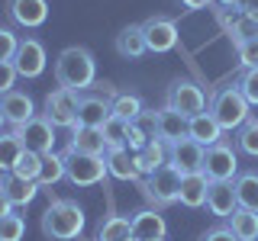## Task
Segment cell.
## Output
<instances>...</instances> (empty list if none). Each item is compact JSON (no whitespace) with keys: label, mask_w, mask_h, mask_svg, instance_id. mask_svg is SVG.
Here are the masks:
<instances>
[{"label":"cell","mask_w":258,"mask_h":241,"mask_svg":"<svg viewBox=\"0 0 258 241\" xmlns=\"http://www.w3.org/2000/svg\"><path fill=\"white\" fill-rule=\"evenodd\" d=\"M207 209L216 215V219H229V215L236 212L239 199H236V187H232V180H210Z\"/></svg>","instance_id":"2e32d148"},{"label":"cell","mask_w":258,"mask_h":241,"mask_svg":"<svg viewBox=\"0 0 258 241\" xmlns=\"http://www.w3.org/2000/svg\"><path fill=\"white\" fill-rule=\"evenodd\" d=\"M113 48H116L119 58H142L145 52H149V45H145V36H142V23H129L116 32V39H113Z\"/></svg>","instance_id":"44dd1931"},{"label":"cell","mask_w":258,"mask_h":241,"mask_svg":"<svg viewBox=\"0 0 258 241\" xmlns=\"http://www.w3.org/2000/svg\"><path fill=\"white\" fill-rule=\"evenodd\" d=\"M68 151L103 158V155H107V139H103V129H94V126H75V129H71Z\"/></svg>","instance_id":"d6986e66"},{"label":"cell","mask_w":258,"mask_h":241,"mask_svg":"<svg viewBox=\"0 0 258 241\" xmlns=\"http://www.w3.org/2000/svg\"><path fill=\"white\" fill-rule=\"evenodd\" d=\"M155 241H165V238H155Z\"/></svg>","instance_id":"c3c4849f"},{"label":"cell","mask_w":258,"mask_h":241,"mask_svg":"<svg viewBox=\"0 0 258 241\" xmlns=\"http://www.w3.org/2000/svg\"><path fill=\"white\" fill-rule=\"evenodd\" d=\"M158 139V123H155V109H145L139 119L129 123V139H126V148L129 151H139L145 148L149 142Z\"/></svg>","instance_id":"d4e9b609"},{"label":"cell","mask_w":258,"mask_h":241,"mask_svg":"<svg viewBox=\"0 0 258 241\" xmlns=\"http://www.w3.org/2000/svg\"><path fill=\"white\" fill-rule=\"evenodd\" d=\"M107 171L110 177H116V180H142V174H139V167H136V151H129V148H110L107 155Z\"/></svg>","instance_id":"603a6c76"},{"label":"cell","mask_w":258,"mask_h":241,"mask_svg":"<svg viewBox=\"0 0 258 241\" xmlns=\"http://www.w3.org/2000/svg\"><path fill=\"white\" fill-rule=\"evenodd\" d=\"M0 187H4V193H7V199L13 203V209H26L32 199L39 196V183L36 180H26V177H20V174H0Z\"/></svg>","instance_id":"e0dca14e"},{"label":"cell","mask_w":258,"mask_h":241,"mask_svg":"<svg viewBox=\"0 0 258 241\" xmlns=\"http://www.w3.org/2000/svg\"><path fill=\"white\" fill-rule=\"evenodd\" d=\"M39 228H42V235L48 241L81 238V231H84V209H81L75 199H52L48 209L42 212Z\"/></svg>","instance_id":"3957f363"},{"label":"cell","mask_w":258,"mask_h":241,"mask_svg":"<svg viewBox=\"0 0 258 241\" xmlns=\"http://www.w3.org/2000/svg\"><path fill=\"white\" fill-rule=\"evenodd\" d=\"M58 180H64V155L48 151V155H42V167H39L36 183H39L42 190H48V187H55Z\"/></svg>","instance_id":"4dcf8cb0"},{"label":"cell","mask_w":258,"mask_h":241,"mask_svg":"<svg viewBox=\"0 0 258 241\" xmlns=\"http://www.w3.org/2000/svg\"><path fill=\"white\" fill-rule=\"evenodd\" d=\"M10 212H13V203H10V199H7L4 187H0V219H4V215H10Z\"/></svg>","instance_id":"ee69618b"},{"label":"cell","mask_w":258,"mask_h":241,"mask_svg":"<svg viewBox=\"0 0 258 241\" xmlns=\"http://www.w3.org/2000/svg\"><path fill=\"white\" fill-rule=\"evenodd\" d=\"M4 123H7V116H4V109H0V132H4Z\"/></svg>","instance_id":"bcb514c9"},{"label":"cell","mask_w":258,"mask_h":241,"mask_svg":"<svg viewBox=\"0 0 258 241\" xmlns=\"http://www.w3.org/2000/svg\"><path fill=\"white\" fill-rule=\"evenodd\" d=\"M16 68L13 61H0V96H7L10 90H16Z\"/></svg>","instance_id":"ab89813d"},{"label":"cell","mask_w":258,"mask_h":241,"mask_svg":"<svg viewBox=\"0 0 258 241\" xmlns=\"http://www.w3.org/2000/svg\"><path fill=\"white\" fill-rule=\"evenodd\" d=\"M55 80L58 87H68L75 93H84L97 84V61L91 55V48L84 45H68L58 52L55 58Z\"/></svg>","instance_id":"6da1fadb"},{"label":"cell","mask_w":258,"mask_h":241,"mask_svg":"<svg viewBox=\"0 0 258 241\" xmlns=\"http://www.w3.org/2000/svg\"><path fill=\"white\" fill-rule=\"evenodd\" d=\"M200 241H239V238L232 235L229 225H213V228H207L204 235H200Z\"/></svg>","instance_id":"60d3db41"},{"label":"cell","mask_w":258,"mask_h":241,"mask_svg":"<svg viewBox=\"0 0 258 241\" xmlns=\"http://www.w3.org/2000/svg\"><path fill=\"white\" fill-rule=\"evenodd\" d=\"M23 151L26 148H23V142L16 139V132H0V174H10Z\"/></svg>","instance_id":"1f68e13d"},{"label":"cell","mask_w":258,"mask_h":241,"mask_svg":"<svg viewBox=\"0 0 258 241\" xmlns=\"http://www.w3.org/2000/svg\"><path fill=\"white\" fill-rule=\"evenodd\" d=\"M236 58H239V64H242V71L258 68V39L239 42V45H236Z\"/></svg>","instance_id":"74e56055"},{"label":"cell","mask_w":258,"mask_h":241,"mask_svg":"<svg viewBox=\"0 0 258 241\" xmlns=\"http://www.w3.org/2000/svg\"><path fill=\"white\" fill-rule=\"evenodd\" d=\"M168 164V145L155 139V142H149L145 148L136 151V167H139V174L142 177H149V174H155L158 167H165Z\"/></svg>","instance_id":"484cf974"},{"label":"cell","mask_w":258,"mask_h":241,"mask_svg":"<svg viewBox=\"0 0 258 241\" xmlns=\"http://www.w3.org/2000/svg\"><path fill=\"white\" fill-rule=\"evenodd\" d=\"M229 228L239 241H258V212H248V209H236L229 215Z\"/></svg>","instance_id":"f1b7e54d"},{"label":"cell","mask_w":258,"mask_h":241,"mask_svg":"<svg viewBox=\"0 0 258 241\" xmlns=\"http://www.w3.org/2000/svg\"><path fill=\"white\" fill-rule=\"evenodd\" d=\"M126 241H136V238H126Z\"/></svg>","instance_id":"7dc6e473"},{"label":"cell","mask_w":258,"mask_h":241,"mask_svg":"<svg viewBox=\"0 0 258 241\" xmlns=\"http://www.w3.org/2000/svg\"><path fill=\"white\" fill-rule=\"evenodd\" d=\"M242 13L248 16V20L258 23V0H245V7H242Z\"/></svg>","instance_id":"7bdbcfd3"},{"label":"cell","mask_w":258,"mask_h":241,"mask_svg":"<svg viewBox=\"0 0 258 241\" xmlns=\"http://www.w3.org/2000/svg\"><path fill=\"white\" fill-rule=\"evenodd\" d=\"M184 7H187V10H207V7H213L216 0H181Z\"/></svg>","instance_id":"b9f144b4"},{"label":"cell","mask_w":258,"mask_h":241,"mask_svg":"<svg viewBox=\"0 0 258 241\" xmlns=\"http://www.w3.org/2000/svg\"><path fill=\"white\" fill-rule=\"evenodd\" d=\"M16 48H20V36L10 26H0V61H13Z\"/></svg>","instance_id":"f35d334b"},{"label":"cell","mask_w":258,"mask_h":241,"mask_svg":"<svg viewBox=\"0 0 258 241\" xmlns=\"http://www.w3.org/2000/svg\"><path fill=\"white\" fill-rule=\"evenodd\" d=\"M87 241H97V238H87Z\"/></svg>","instance_id":"681fc988"},{"label":"cell","mask_w":258,"mask_h":241,"mask_svg":"<svg viewBox=\"0 0 258 241\" xmlns=\"http://www.w3.org/2000/svg\"><path fill=\"white\" fill-rule=\"evenodd\" d=\"M155 123H158V139L165 145H177L187 139V119L181 112L161 106V109H155Z\"/></svg>","instance_id":"7402d4cb"},{"label":"cell","mask_w":258,"mask_h":241,"mask_svg":"<svg viewBox=\"0 0 258 241\" xmlns=\"http://www.w3.org/2000/svg\"><path fill=\"white\" fill-rule=\"evenodd\" d=\"M39 167H42V155H36V151H23L20 161H16V167H13V174L26 177V180H36Z\"/></svg>","instance_id":"d590c367"},{"label":"cell","mask_w":258,"mask_h":241,"mask_svg":"<svg viewBox=\"0 0 258 241\" xmlns=\"http://www.w3.org/2000/svg\"><path fill=\"white\" fill-rule=\"evenodd\" d=\"M103 177H110L107 158L64 151V180L68 183H75V187H97V183H103Z\"/></svg>","instance_id":"5b68a950"},{"label":"cell","mask_w":258,"mask_h":241,"mask_svg":"<svg viewBox=\"0 0 258 241\" xmlns=\"http://www.w3.org/2000/svg\"><path fill=\"white\" fill-rule=\"evenodd\" d=\"M23 235H26V222H23V215H4L0 219V241H23Z\"/></svg>","instance_id":"e575fe53"},{"label":"cell","mask_w":258,"mask_h":241,"mask_svg":"<svg viewBox=\"0 0 258 241\" xmlns=\"http://www.w3.org/2000/svg\"><path fill=\"white\" fill-rule=\"evenodd\" d=\"M232 187H236L239 209L258 212V171H239V177L232 180Z\"/></svg>","instance_id":"4316f807"},{"label":"cell","mask_w":258,"mask_h":241,"mask_svg":"<svg viewBox=\"0 0 258 241\" xmlns=\"http://www.w3.org/2000/svg\"><path fill=\"white\" fill-rule=\"evenodd\" d=\"M236 151H242L248 158H258V116H252L236 132Z\"/></svg>","instance_id":"d6a6232c"},{"label":"cell","mask_w":258,"mask_h":241,"mask_svg":"<svg viewBox=\"0 0 258 241\" xmlns=\"http://www.w3.org/2000/svg\"><path fill=\"white\" fill-rule=\"evenodd\" d=\"M220 7H232V10H242L245 7V0H216Z\"/></svg>","instance_id":"f6af8a7d"},{"label":"cell","mask_w":258,"mask_h":241,"mask_svg":"<svg viewBox=\"0 0 258 241\" xmlns=\"http://www.w3.org/2000/svg\"><path fill=\"white\" fill-rule=\"evenodd\" d=\"M133 238V225L126 215H107L97 225V241H126Z\"/></svg>","instance_id":"f546056e"},{"label":"cell","mask_w":258,"mask_h":241,"mask_svg":"<svg viewBox=\"0 0 258 241\" xmlns=\"http://www.w3.org/2000/svg\"><path fill=\"white\" fill-rule=\"evenodd\" d=\"M165 106L181 112L184 119H190V116H197V112H207V93H204L200 84H194L187 77H177L165 93Z\"/></svg>","instance_id":"52a82bcc"},{"label":"cell","mask_w":258,"mask_h":241,"mask_svg":"<svg viewBox=\"0 0 258 241\" xmlns=\"http://www.w3.org/2000/svg\"><path fill=\"white\" fill-rule=\"evenodd\" d=\"M7 16L20 29H39L48 20V0H7Z\"/></svg>","instance_id":"4fadbf2b"},{"label":"cell","mask_w":258,"mask_h":241,"mask_svg":"<svg viewBox=\"0 0 258 241\" xmlns=\"http://www.w3.org/2000/svg\"><path fill=\"white\" fill-rule=\"evenodd\" d=\"M142 36L152 55H168L177 45V23L168 20V16H149L142 23Z\"/></svg>","instance_id":"7c38bea8"},{"label":"cell","mask_w":258,"mask_h":241,"mask_svg":"<svg viewBox=\"0 0 258 241\" xmlns=\"http://www.w3.org/2000/svg\"><path fill=\"white\" fill-rule=\"evenodd\" d=\"M110 109H113V116H119V119H126V123H133V119H139L142 112H145V103H142L139 93L116 90V93L110 96Z\"/></svg>","instance_id":"83f0119b"},{"label":"cell","mask_w":258,"mask_h":241,"mask_svg":"<svg viewBox=\"0 0 258 241\" xmlns=\"http://www.w3.org/2000/svg\"><path fill=\"white\" fill-rule=\"evenodd\" d=\"M207 190H210V177L204 171L184 174L181 177V196H177V203L187 206V209H200V206H207Z\"/></svg>","instance_id":"cb8c5ba5"},{"label":"cell","mask_w":258,"mask_h":241,"mask_svg":"<svg viewBox=\"0 0 258 241\" xmlns=\"http://www.w3.org/2000/svg\"><path fill=\"white\" fill-rule=\"evenodd\" d=\"M129 225H133V238L136 241H155L168 235V222L158 209H139V212L129 215Z\"/></svg>","instance_id":"9a60e30c"},{"label":"cell","mask_w":258,"mask_h":241,"mask_svg":"<svg viewBox=\"0 0 258 241\" xmlns=\"http://www.w3.org/2000/svg\"><path fill=\"white\" fill-rule=\"evenodd\" d=\"M45 45L39 42V39H20V48H16V55H13V68H16V74H20L23 80H36V77H42V71H45Z\"/></svg>","instance_id":"8fae6325"},{"label":"cell","mask_w":258,"mask_h":241,"mask_svg":"<svg viewBox=\"0 0 258 241\" xmlns=\"http://www.w3.org/2000/svg\"><path fill=\"white\" fill-rule=\"evenodd\" d=\"M78 96H81V93L68 90V87H55V90L45 96L42 116H45L55 129H75V126H78Z\"/></svg>","instance_id":"ba28073f"},{"label":"cell","mask_w":258,"mask_h":241,"mask_svg":"<svg viewBox=\"0 0 258 241\" xmlns=\"http://www.w3.org/2000/svg\"><path fill=\"white\" fill-rule=\"evenodd\" d=\"M236 87L242 90V96H245L252 106H258V68H248V71H242L239 80H236Z\"/></svg>","instance_id":"8d00e7d4"},{"label":"cell","mask_w":258,"mask_h":241,"mask_svg":"<svg viewBox=\"0 0 258 241\" xmlns=\"http://www.w3.org/2000/svg\"><path fill=\"white\" fill-rule=\"evenodd\" d=\"M187 139H194L200 148H213V145L223 142V129L210 112H197V116L187 119Z\"/></svg>","instance_id":"ffe728a7"},{"label":"cell","mask_w":258,"mask_h":241,"mask_svg":"<svg viewBox=\"0 0 258 241\" xmlns=\"http://www.w3.org/2000/svg\"><path fill=\"white\" fill-rule=\"evenodd\" d=\"M13 132H16V139L23 142L26 151H36V155L55 151V126L48 123L45 116H32L26 126H16Z\"/></svg>","instance_id":"30bf717a"},{"label":"cell","mask_w":258,"mask_h":241,"mask_svg":"<svg viewBox=\"0 0 258 241\" xmlns=\"http://www.w3.org/2000/svg\"><path fill=\"white\" fill-rule=\"evenodd\" d=\"M207 112L220 123L223 132H239V129L252 119V103L242 96V90L236 84H229V87H220V90L210 93Z\"/></svg>","instance_id":"7a4b0ae2"},{"label":"cell","mask_w":258,"mask_h":241,"mask_svg":"<svg viewBox=\"0 0 258 241\" xmlns=\"http://www.w3.org/2000/svg\"><path fill=\"white\" fill-rule=\"evenodd\" d=\"M0 109H4L7 123H10L13 129L16 126H26L32 116H39L36 106H32V96L26 90H10L7 96H0Z\"/></svg>","instance_id":"ac0fdd59"},{"label":"cell","mask_w":258,"mask_h":241,"mask_svg":"<svg viewBox=\"0 0 258 241\" xmlns=\"http://www.w3.org/2000/svg\"><path fill=\"white\" fill-rule=\"evenodd\" d=\"M103 139H107V151L110 148H126V139H129V123L119 116H110L103 123Z\"/></svg>","instance_id":"836d02e7"},{"label":"cell","mask_w":258,"mask_h":241,"mask_svg":"<svg viewBox=\"0 0 258 241\" xmlns=\"http://www.w3.org/2000/svg\"><path fill=\"white\" fill-rule=\"evenodd\" d=\"M116 93L110 84H94L91 90H84L78 96V126H94L103 129V123L113 116L110 109V96Z\"/></svg>","instance_id":"8992f818"},{"label":"cell","mask_w":258,"mask_h":241,"mask_svg":"<svg viewBox=\"0 0 258 241\" xmlns=\"http://www.w3.org/2000/svg\"><path fill=\"white\" fill-rule=\"evenodd\" d=\"M204 174L210 180H236L239 177V151L229 142H220L204 151Z\"/></svg>","instance_id":"9c48e42d"},{"label":"cell","mask_w":258,"mask_h":241,"mask_svg":"<svg viewBox=\"0 0 258 241\" xmlns=\"http://www.w3.org/2000/svg\"><path fill=\"white\" fill-rule=\"evenodd\" d=\"M204 151L207 148H200L194 139H184L177 145H168V164H171L181 177L184 174H197V171H204Z\"/></svg>","instance_id":"5bb4252c"},{"label":"cell","mask_w":258,"mask_h":241,"mask_svg":"<svg viewBox=\"0 0 258 241\" xmlns=\"http://www.w3.org/2000/svg\"><path fill=\"white\" fill-rule=\"evenodd\" d=\"M139 190H142L145 203H149L152 209L174 206L177 196H181V174H177L171 164H165V167H158L155 174L142 177V180H139Z\"/></svg>","instance_id":"277c9868"}]
</instances>
